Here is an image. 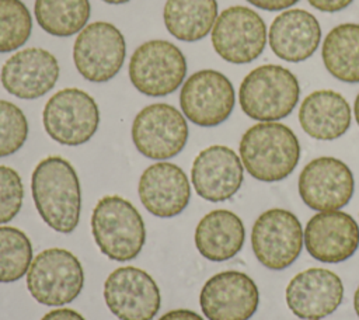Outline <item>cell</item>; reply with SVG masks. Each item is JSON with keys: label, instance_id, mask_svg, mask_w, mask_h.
Masks as SVG:
<instances>
[{"label": "cell", "instance_id": "22", "mask_svg": "<svg viewBox=\"0 0 359 320\" xmlns=\"http://www.w3.org/2000/svg\"><path fill=\"white\" fill-rule=\"evenodd\" d=\"M351 107L344 95L334 90L310 93L299 108L302 129L318 140H334L351 126Z\"/></svg>", "mask_w": 359, "mask_h": 320}, {"label": "cell", "instance_id": "13", "mask_svg": "<svg viewBox=\"0 0 359 320\" xmlns=\"http://www.w3.org/2000/svg\"><path fill=\"white\" fill-rule=\"evenodd\" d=\"M104 300L119 320H151L160 310L161 295L151 275L137 267L126 265L107 276Z\"/></svg>", "mask_w": 359, "mask_h": 320}, {"label": "cell", "instance_id": "30", "mask_svg": "<svg viewBox=\"0 0 359 320\" xmlns=\"http://www.w3.org/2000/svg\"><path fill=\"white\" fill-rule=\"evenodd\" d=\"M24 185L20 174L0 164V225L13 220L22 206Z\"/></svg>", "mask_w": 359, "mask_h": 320}, {"label": "cell", "instance_id": "12", "mask_svg": "<svg viewBox=\"0 0 359 320\" xmlns=\"http://www.w3.org/2000/svg\"><path fill=\"white\" fill-rule=\"evenodd\" d=\"M303 229L294 213L282 208L262 212L251 230V247L266 268L280 271L296 261L303 248Z\"/></svg>", "mask_w": 359, "mask_h": 320}, {"label": "cell", "instance_id": "18", "mask_svg": "<svg viewBox=\"0 0 359 320\" xmlns=\"http://www.w3.org/2000/svg\"><path fill=\"white\" fill-rule=\"evenodd\" d=\"M244 166L237 153L223 145H212L198 153L191 167L196 194L210 202L230 199L241 187Z\"/></svg>", "mask_w": 359, "mask_h": 320}, {"label": "cell", "instance_id": "15", "mask_svg": "<svg viewBox=\"0 0 359 320\" xmlns=\"http://www.w3.org/2000/svg\"><path fill=\"white\" fill-rule=\"evenodd\" d=\"M199 305L208 320H248L259 305L255 282L240 271H222L201 289Z\"/></svg>", "mask_w": 359, "mask_h": 320}, {"label": "cell", "instance_id": "4", "mask_svg": "<svg viewBox=\"0 0 359 320\" xmlns=\"http://www.w3.org/2000/svg\"><path fill=\"white\" fill-rule=\"evenodd\" d=\"M299 97L297 77L279 65H261L252 69L238 88L243 112L259 122L286 118L297 105Z\"/></svg>", "mask_w": 359, "mask_h": 320}, {"label": "cell", "instance_id": "19", "mask_svg": "<svg viewBox=\"0 0 359 320\" xmlns=\"http://www.w3.org/2000/svg\"><path fill=\"white\" fill-rule=\"evenodd\" d=\"M285 296L294 316L318 320L338 309L344 298V285L341 278L330 269L309 268L290 279Z\"/></svg>", "mask_w": 359, "mask_h": 320}, {"label": "cell", "instance_id": "24", "mask_svg": "<svg viewBox=\"0 0 359 320\" xmlns=\"http://www.w3.org/2000/svg\"><path fill=\"white\" fill-rule=\"evenodd\" d=\"M217 18L216 0H167L163 20L167 31L184 42L203 39Z\"/></svg>", "mask_w": 359, "mask_h": 320}, {"label": "cell", "instance_id": "36", "mask_svg": "<svg viewBox=\"0 0 359 320\" xmlns=\"http://www.w3.org/2000/svg\"><path fill=\"white\" fill-rule=\"evenodd\" d=\"M353 114H355V119H356V122H358V125H359V93H358V95H356V98H355Z\"/></svg>", "mask_w": 359, "mask_h": 320}, {"label": "cell", "instance_id": "9", "mask_svg": "<svg viewBox=\"0 0 359 320\" xmlns=\"http://www.w3.org/2000/svg\"><path fill=\"white\" fill-rule=\"evenodd\" d=\"M126 42L123 34L111 22L95 21L86 25L73 45V62L88 81L105 83L123 66Z\"/></svg>", "mask_w": 359, "mask_h": 320}, {"label": "cell", "instance_id": "17", "mask_svg": "<svg viewBox=\"0 0 359 320\" xmlns=\"http://www.w3.org/2000/svg\"><path fill=\"white\" fill-rule=\"evenodd\" d=\"M303 236L307 253L327 264L346 261L359 247V226L342 211L316 213L307 222Z\"/></svg>", "mask_w": 359, "mask_h": 320}, {"label": "cell", "instance_id": "16", "mask_svg": "<svg viewBox=\"0 0 359 320\" xmlns=\"http://www.w3.org/2000/svg\"><path fill=\"white\" fill-rule=\"evenodd\" d=\"M60 74L55 55L43 48H25L11 55L0 70L7 93L21 100H35L49 93Z\"/></svg>", "mask_w": 359, "mask_h": 320}, {"label": "cell", "instance_id": "6", "mask_svg": "<svg viewBox=\"0 0 359 320\" xmlns=\"http://www.w3.org/2000/svg\"><path fill=\"white\" fill-rule=\"evenodd\" d=\"M128 74L139 93L149 97H164L184 83L187 59L182 51L170 41H146L132 53Z\"/></svg>", "mask_w": 359, "mask_h": 320}, {"label": "cell", "instance_id": "8", "mask_svg": "<svg viewBox=\"0 0 359 320\" xmlns=\"http://www.w3.org/2000/svg\"><path fill=\"white\" fill-rule=\"evenodd\" d=\"M266 38V25L262 17L245 6L224 8L210 31L215 52L223 60L234 65L255 60L264 52Z\"/></svg>", "mask_w": 359, "mask_h": 320}, {"label": "cell", "instance_id": "29", "mask_svg": "<svg viewBox=\"0 0 359 320\" xmlns=\"http://www.w3.org/2000/svg\"><path fill=\"white\" fill-rule=\"evenodd\" d=\"M28 121L20 107L0 100V157L18 152L28 138Z\"/></svg>", "mask_w": 359, "mask_h": 320}, {"label": "cell", "instance_id": "21", "mask_svg": "<svg viewBox=\"0 0 359 320\" xmlns=\"http://www.w3.org/2000/svg\"><path fill=\"white\" fill-rule=\"evenodd\" d=\"M272 52L282 60L297 63L309 59L321 41V27L317 18L303 10H285L276 15L268 32Z\"/></svg>", "mask_w": 359, "mask_h": 320}, {"label": "cell", "instance_id": "3", "mask_svg": "<svg viewBox=\"0 0 359 320\" xmlns=\"http://www.w3.org/2000/svg\"><path fill=\"white\" fill-rule=\"evenodd\" d=\"M91 233L100 251L119 262L136 258L146 241L142 215L119 195H105L91 213Z\"/></svg>", "mask_w": 359, "mask_h": 320}, {"label": "cell", "instance_id": "34", "mask_svg": "<svg viewBox=\"0 0 359 320\" xmlns=\"http://www.w3.org/2000/svg\"><path fill=\"white\" fill-rule=\"evenodd\" d=\"M158 320H203V317L189 309H174L163 314Z\"/></svg>", "mask_w": 359, "mask_h": 320}, {"label": "cell", "instance_id": "31", "mask_svg": "<svg viewBox=\"0 0 359 320\" xmlns=\"http://www.w3.org/2000/svg\"><path fill=\"white\" fill-rule=\"evenodd\" d=\"M311 7L324 13H337L346 8L353 0H307Z\"/></svg>", "mask_w": 359, "mask_h": 320}, {"label": "cell", "instance_id": "7", "mask_svg": "<svg viewBox=\"0 0 359 320\" xmlns=\"http://www.w3.org/2000/svg\"><path fill=\"white\" fill-rule=\"evenodd\" d=\"M42 122L46 133L65 146L88 142L98 129L100 109L95 100L76 87L55 93L45 104Z\"/></svg>", "mask_w": 359, "mask_h": 320}, {"label": "cell", "instance_id": "2", "mask_svg": "<svg viewBox=\"0 0 359 320\" xmlns=\"http://www.w3.org/2000/svg\"><path fill=\"white\" fill-rule=\"evenodd\" d=\"M238 150L247 173L264 182L285 180L300 159L297 136L279 122H258L248 128L241 136Z\"/></svg>", "mask_w": 359, "mask_h": 320}, {"label": "cell", "instance_id": "1", "mask_svg": "<svg viewBox=\"0 0 359 320\" xmlns=\"http://www.w3.org/2000/svg\"><path fill=\"white\" fill-rule=\"evenodd\" d=\"M31 192L42 220L55 232L72 233L80 220L81 189L74 167L60 156H48L34 168Z\"/></svg>", "mask_w": 359, "mask_h": 320}, {"label": "cell", "instance_id": "37", "mask_svg": "<svg viewBox=\"0 0 359 320\" xmlns=\"http://www.w3.org/2000/svg\"><path fill=\"white\" fill-rule=\"evenodd\" d=\"M102 1H105L108 4H123V3H128L130 0H102Z\"/></svg>", "mask_w": 359, "mask_h": 320}, {"label": "cell", "instance_id": "14", "mask_svg": "<svg viewBox=\"0 0 359 320\" xmlns=\"http://www.w3.org/2000/svg\"><path fill=\"white\" fill-rule=\"evenodd\" d=\"M299 195L313 211H339L355 189L351 168L339 159L321 156L307 163L299 175Z\"/></svg>", "mask_w": 359, "mask_h": 320}, {"label": "cell", "instance_id": "10", "mask_svg": "<svg viewBox=\"0 0 359 320\" xmlns=\"http://www.w3.org/2000/svg\"><path fill=\"white\" fill-rule=\"evenodd\" d=\"M132 140L144 157L160 161L168 160L181 153L187 145V119L170 104L146 105L133 119Z\"/></svg>", "mask_w": 359, "mask_h": 320}, {"label": "cell", "instance_id": "25", "mask_svg": "<svg viewBox=\"0 0 359 320\" xmlns=\"http://www.w3.org/2000/svg\"><path fill=\"white\" fill-rule=\"evenodd\" d=\"M321 58L332 77L344 83H359V24L334 27L324 38Z\"/></svg>", "mask_w": 359, "mask_h": 320}, {"label": "cell", "instance_id": "32", "mask_svg": "<svg viewBox=\"0 0 359 320\" xmlns=\"http://www.w3.org/2000/svg\"><path fill=\"white\" fill-rule=\"evenodd\" d=\"M247 1L265 11H280L292 7L299 0H247Z\"/></svg>", "mask_w": 359, "mask_h": 320}, {"label": "cell", "instance_id": "33", "mask_svg": "<svg viewBox=\"0 0 359 320\" xmlns=\"http://www.w3.org/2000/svg\"><path fill=\"white\" fill-rule=\"evenodd\" d=\"M41 320H86V319L73 309L60 307V309H53L48 312Z\"/></svg>", "mask_w": 359, "mask_h": 320}, {"label": "cell", "instance_id": "5", "mask_svg": "<svg viewBox=\"0 0 359 320\" xmlns=\"http://www.w3.org/2000/svg\"><path fill=\"white\" fill-rule=\"evenodd\" d=\"M84 286V269L69 250L52 247L36 254L27 272L31 296L45 306L73 302Z\"/></svg>", "mask_w": 359, "mask_h": 320}, {"label": "cell", "instance_id": "11", "mask_svg": "<svg viewBox=\"0 0 359 320\" xmlns=\"http://www.w3.org/2000/svg\"><path fill=\"white\" fill-rule=\"evenodd\" d=\"M236 93L233 83L223 73L202 69L182 83L180 107L185 118L203 128L217 126L233 112Z\"/></svg>", "mask_w": 359, "mask_h": 320}, {"label": "cell", "instance_id": "35", "mask_svg": "<svg viewBox=\"0 0 359 320\" xmlns=\"http://www.w3.org/2000/svg\"><path fill=\"white\" fill-rule=\"evenodd\" d=\"M353 307H355V312H356V314H358V317H359V286L356 288V291H355V296H353Z\"/></svg>", "mask_w": 359, "mask_h": 320}, {"label": "cell", "instance_id": "20", "mask_svg": "<svg viewBox=\"0 0 359 320\" xmlns=\"http://www.w3.org/2000/svg\"><path fill=\"white\" fill-rule=\"evenodd\" d=\"M137 194L147 212L167 219L180 215L188 206L191 185L180 166L170 161H157L142 173Z\"/></svg>", "mask_w": 359, "mask_h": 320}, {"label": "cell", "instance_id": "26", "mask_svg": "<svg viewBox=\"0 0 359 320\" xmlns=\"http://www.w3.org/2000/svg\"><path fill=\"white\" fill-rule=\"evenodd\" d=\"M90 0H35L34 14L38 25L53 36H72L87 24Z\"/></svg>", "mask_w": 359, "mask_h": 320}, {"label": "cell", "instance_id": "23", "mask_svg": "<svg viewBox=\"0 0 359 320\" xmlns=\"http://www.w3.org/2000/svg\"><path fill=\"white\" fill-rule=\"evenodd\" d=\"M245 229L243 220L231 211L215 209L208 212L196 225L195 247L209 261L233 258L244 246Z\"/></svg>", "mask_w": 359, "mask_h": 320}, {"label": "cell", "instance_id": "27", "mask_svg": "<svg viewBox=\"0 0 359 320\" xmlns=\"http://www.w3.org/2000/svg\"><path fill=\"white\" fill-rule=\"evenodd\" d=\"M29 237L13 226H0V282L10 284L27 275L32 262Z\"/></svg>", "mask_w": 359, "mask_h": 320}, {"label": "cell", "instance_id": "28", "mask_svg": "<svg viewBox=\"0 0 359 320\" xmlns=\"http://www.w3.org/2000/svg\"><path fill=\"white\" fill-rule=\"evenodd\" d=\"M32 17L21 0H0V53L17 51L31 36Z\"/></svg>", "mask_w": 359, "mask_h": 320}]
</instances>
